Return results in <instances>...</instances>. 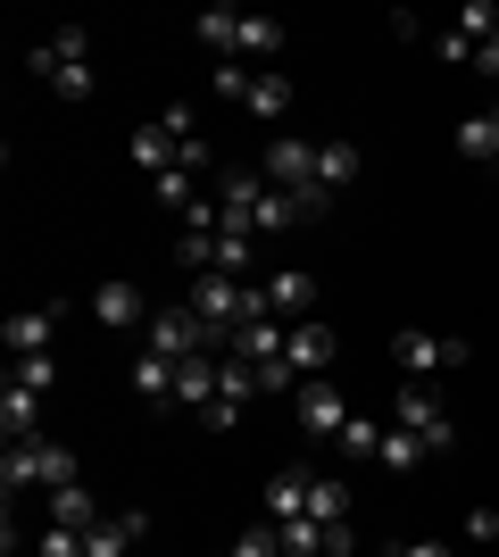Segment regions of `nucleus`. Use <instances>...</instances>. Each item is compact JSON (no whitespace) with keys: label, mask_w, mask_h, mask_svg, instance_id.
Here are the masks:
<instances>
[{"label":"nucleus","mask_w":499,"mask_h":557,"mask_svg":"<svg viewBox=\"0 0 499 557\" xmlns=\"http://www.w3.org/2000/svg\"><path fill=\"white\" fill-rule=\"evenodd\" d=\"M184 308L200 317V325H209V342H216V349L234 342L250 317H266V300H259V292H241V275H191Z\"/></svg>","instance_id":"1"},{"label":"nucleus","mask_w":499,"mask_h":557,"mask_svg":"<svg viewBox=\"0 0 499 557\" xmlns=\"http://www.w3.org/2000/svg\"><path fill=\"white\" fill-rule=\"evenodd\" d=\"M34 75H42L59 100H92V50H84V25H59L50 42H34Z\"/></svg>","instance_id":"2"},{"label":"nucleus","mask_w":499,"mask_h":557,"mask_svg":"<svg viewBox=\"0 0 499 557\" xmlns=\"http://www.w3.org/2000/svg\"><path fill=\"white\" fill-rule=\"evenodd\" d=\"M0 483H9V491H67V483H75V458L50 442V433H34V442H9Z\"/></svg>","instance_id":"3"},{"label":"nucleus","mask_w":499,"mask_h":557,"mask_svg":"<svg viewBox=\"0 0 499 557\" xmlns=\"http://www.w3.org/2000/svg\"><path fill=\"white\" fill-rule=\"evenodd\" d=\"M391 358H400V374L408 383H425V374H441V367H466V358H475V349L466 342H450V333H391Z\"/></svg>","instance_id":"4"},{"label":"nucleus","mask_w":499,"mask_h":557,"mask_svg":"<svg viewBox=\"0 0 499 557\" xmlns=\"http://www.w3.org/2000/svg\"><path fill=\"white\" fill-rule=\"evenodd\" d=\"M259 175H266L275 191H291V200H300V191H316V141L275 134V141H266V166H259Z\"/></svg>","instance_id":"5"},{"label":"nucleus","mask_w":499,"mask_h":557,"mask_svg":"<svg viewBox=\"0 0 499 557\" xmlns=\"http://www.w3.org/2000/svg\"><path fill=\"white\" fill-rule=\"evenodd\" d=\"M391 424H400V433H416L425 449H450V433H458V424H450V408H441V399H433L425 383H408V392H400Z\"/></svg>","instance_id":"6"},{"label":"nucleus","mask_w":499,"mask_h":557,"mask_svg":"<svg viewBox=\"0 0 499 557\" xmlns=\"http://www.w3.org/2000/svg\"><path fill=\"white\" fill-rule=\"evenodd\" d=\"M291 417H300V433H316V442H341L350 399L333 392V383H300V392H291Z\"/></svg>","instance_id":"7"},{"label":"nucleus","mask_w":499,"mask_h":557,"mask_svg":"<svg viewBox=\"0 0 499 557\" xmlns=\"http://www.w3.org/2000/svg\"><path fill=\"white\" fill-rule=\"evenodd\" d=\"M0 342H9V358H50V342H59V300L17 308V317L0 325Z\"/></svg>","instance_id":"8"},{"label":"nucleus","mask_w":499,"mask_h":557,"mask_svg":"<svg viewBox=\"0 0 499 557\" xmlns=\"http://www.w3.org/2000/svg\"><path fill=\"white\" fill-rule=\"evenodd\" d=\"M150 349H159V358H200V349H216V342L191 308H159V317H150Z\"/></svg>","instance_id":"9"},{"label":"nucleus","mask_w":499,"mask_h":557,"mask_svg":"<svg viewBox=\"0 0 499 557\" xmlns=\"http://www.w3.org/2000/svg\"><path fill=\"white\" fill-rule=\"evenodd\" d=\"M259 300H266V317H300V325H309L316 275H309V267H284V275H266V283H259Z\"/></svg>","instance_id":"10"},{"label":"nucleus","mask_w":499,"mask_h":557,"mask_svg":"<svg viewBox=\"0 0 499 557\" xmlns=\"http://www.w3.org/2000/svg\"><path fill=\"white\" fill-rule=\"evenodd\" d=\"M92 317H100L109 333H134V325H150L142 283H100V292H92Z\"/></svg>","instance_id":"11"},{"label":"nucleus","mask_w":499,"mask_h":557,"mask_svg":"<svg viewBox=\"0 0 499 557\" xmlns=\"http://www.w3.org/2000/svg\"><path fill=\"white\" fill-rule=\"evenodd\" d=\"M309 491H316L309 466H284V474L266 483V524H300V516H309Z\"/></svg>","instance_id":"12"},{"label":"nucleus","mask_w":499,"mask_h":557,"mask_svg":"<svg viewBox=\"0 0 499 557\" xmlns=\"http://www.w3.org/2000/svg\"><path fill=\"white\" fill-rule=\"evenodd\" d=\"M284 358H291V374H300V383H325V374H333V333H325V325H291Z\"/></svg>","instance_id":"13"},{"label":"nucleus","mask_w":499,"mask_h":557,"mask_svg":"<svg viewBox=\"0 0 499 557\" xmlns=\"http://www.w3.org/2000/svg\"><path fill=\"white\" fill-rule=\"evenodd\" d=\"M284 342H291L284 317H250V325L225 342V358H250V367H266V358H284Z\"/></svg>","instance_id":"14"},{"label":"nucleus","mask_w":499,"mask_h":557,"mask_svg":"<svg viewBox=\"0 0 499 557\" xmlns=\"http://www.w3.org/2000/svg\"><path fill=\"white\" fill-rule=\"evenodd\" d=\"M241 17H250V9H209V17L191 25L200 50H209V59H241Z\"/></svg>","instance_id":"15"},{"label":"nucleus","mask_w":499,"mask_h":557,"mask_svg":"<svg viewBox=\"0 0 499 557\" xmlns=\"http://www.w3.org/2000/svg\"><path fill=\"white\" fill-rule=\"evenodd\" d=\"M175 399H184V408H209V399H216V349L175 358Z\"/></svg>","instance_id":"16"},{"label":"nucleus","mask_w":499,"mask_h":557,"mask_svg":"<svg viewBox=\"0 0 499 557\" xmlns=\"http://www.w3.org/2000/svg\"><path fill=\"white\" fill-rule=\"evenodd\" d=\"M50 524H59V533H92V524H100V499H92L84 483L50 491Z\"/></svg>","instance_id":"17"},{"label":"nucleus","mask_w":499,"mask_h":557,"mask_svg":"<svg viewBox=\"0 0 499 557\" xmlns=\"http://www.w3.org/2000/svg\"><path fill=\"white\" fill-rule=\"evenodd\" d=\"M0 424H9V442H34V433H42V392L9 383V392H0Z\"/></svg>","instance_id":"18"},{"label":"nucleus","mask_w":499,"mask_h":557,"mask_svg":"<svg viewBox=\"0 0 499 557\" xmlns=\"http://www.w3.org/2000/svg\"><path fill=\"white\" fill-rule=\"evenodd\" d=\"M142 541V516H100L92 533H84V557H125Z\"/></svg>","instance_id":"19"},{"label":"nucleus","mask_w":499,"mask_h":557,"mask_svg":"<svg viewBox=\"0 0 499 557\" xmlns=\"http://www.w3.org/2000/svg\"><path fill=\"white\" fill-rule=\"evenodd\" d=\"M358 184V150L350 141H316V191H350Z\"/></svg>","instance_id":"20"},{"label":"nucleus","mask_w":499,"mask_h":557,"mask_svg":"<svg viewBox=\"0 0 499 557\" xmlns=\"http://www.w3.org/2000/svg\"><path fill=\"white\" fill-rule=\"evenodd\" d=\"M216 399L250 408V399H259V367H250V358H225V349H216Z\"/></svg>","instance_id":"21"},{"label":"nucleus","mask_w":499,"mask_h":557,"mask_svg":"<svg viewBox=\"0 0 499 557\" xmlns=\"http://www.w3.org/2000/svg\"><path fill=\"white\" fill-rule=\"evenodd\" d=\"M150 200H159V209H175V216H191V209H200V175L166 166V175H150Z\"/></svg>","instance_id":"22"},{"label":"nucleus","mask_w":499,"mask_h":557,"mask_svg":"<svg viewBox=\"0 0 499 557\" xmlns=\"http://www.w3.org/2000/svg\"><path fill=\"white\" fill-rule=\"evenodd\" d=\"M241 59H259V67H266V59H284V25L250 9V17H241Z\"/></svg>","instance_id":"23"},{"label":"nucleus","mask_w":499,"mask_h":557,"mask_svg":"<svg viewBox=\"0 0 499 557\" xmlns=\"http://www.w3.org/2000/svg\"><path fill=\"white\" fill-rule=\"evenodd\" d=\"M241 109H250V116H284V109H291V84H284L275 67H259V75H250V100H241Z\"/></svg>","instance_id":"24"},{"label":"nucleus","mask_w":499,"mask_h":557,"mask_svg":"<svg viewBox=\"0 0 499 557\" xmlns=\"http://www.w3.org/2000/svg\"><path fill=\"white\" fill-rule=\"evenodd\" d=\"M134 392H142V399H175V358L142 349V358H134Z\"/></svg>","instance_id":"25"},{"label":"nucleus","mask_w":499,"mask_h":557,"mask_svg":"<svg viewBox=\"0 0 499 557\" xmlns=\"http://www.w3.org/2000/svg\"><path fill=\"white\" fill-rule=\"evenodd\" d=\"M309 516H316V524H350V483L316 474V491H309Z\"/></svg>","instance_id":"26"},{"label":"nucleus","mask_w":499,"mask_h":557,"mask_svg":"<svg viewBox=\"0 0 499 557\" xmlns=\"http://www.w3.org/2000/svg\"><path fill=\"white\" fill-rule=\"evenodd\" d=\"M275 533H284L291 557H316V549H333V533H341V524H316V516H300V524H275Z\"/></svg>","instance_id":"27"},{"label":"nucleus","mask_w":499,"mask_h":557,"mask_svg":"<svg viewBox=\"0 0 499 557\" xmlns=\"http://www.w3.org/2000/svg\"><path fill=\"white\" fill-rule=\"evenodd\" d=\"M458 150H466V159H491V166H499V125H491V109L458 125Z\"/></svg>","instance_id":"28"},{"label":"nucleus","mask_w":499,"mask_h":557,"mask_svg":"<svg viewBox=\"0 0 499 557\" xmlns=\"http://www.w3.org/2000/svg\"><path fill=\"white\" fill-rule=\"evenodd\" d=\"M284 225H300V200L266 184V191H259V233H284Z\"/></svg>","instance_id":"29"},{"label":"nucleus","mask_w":499,"mask_h":557,"mask_svg":"<svg viewBox=\"0 0 499 557\" xmlns=\"http://www.w3.org/2000/svg\"><path fill=\"white\" fill-rule=\"evenodd\" d=\"M383 433H391V424H366V417H350V424H341V449H350V458H383Z\"/></svg>","instance_id":"30"},{"label":"nucleus","mask_w":499,"mask_h":557,"mask_svg":"<svg viewBox=\"0 0 499 557\" xmlns=\"http://www.w3.org/2000/svg\"><path fill=\"white\" fill-rule=\"evenodd\" d=\"M225 557H291V549H284V533H275V524H250Z\"/></svg>","instance_id":"31"},{"label":"nucleus","mask_w":499,"mask_h":557,"mask_svg":"<svg viewBox=\"0 0 499 557\" xmlns=\"http://www.w3.org/2000/svg\"><path fill=\"white\" fill-rule=\"evenodd\" d=\"M425 458V442H416V433H400V424H391V433H383V466H391V474H408V466Z\"/></svg>","instance_id":"32"},{"label":"nucleus","mask_w":499,"mask_h":557,"mask_svg":"<svg viewBox=\"0 0 499 557\" xmlns=\"http://www.w3.org/2000/svg\"><path fill=\"white\" fill-rule=\"evenodd\" d=\"M250 267V233H216V267L209 275H241Z\"/></svg>","instance_id":"33"},{"label":"nucleus","mask_w":499,"mask_h":557,"mask_svg":"<svg viewBox=\"0 0 499 557\" xmlns=\"http://www.w3.org/2000/svg\"><path fill=\"white\" fill-rule=\"evenodd\" d=\"M9 383H25V392H42V399H50V383H59V367H50V358H17V367H9Z\"/></svg>","instance_id":"34"},{"label":"nucleus","mask_w":499,"mask_h":557,"mask_svg":"<svg viewBox=\"0 0 499 557\" xmlns=\"http://www.w3.org/2000/svg\"><path fill=\"white\" fill-rule=\"evenodd\" d=\"M250 75H259V67H241V59H216V92H225V100H250Z\"/></svg>","instance_id":"35"},{"label":"nucleus","mask_w":499,"mask_h":557,"mask_svg":"<svg viewBox=\"0 0 499 557\" xmlns=\"http://www.w3.org/2000/svg\"><path fill=\"white\" fill-rule=\"evenodd\" d=\"M433 50H441V59H450V67H475V42H466V34H458V25H441V34H433Z\"/></svg>","instance_id":"36"},{"label":"nucleus","mask_w":499,"mask_h":557,"mask_svg":"<svg viewBox=\"0 0 499 557\" xmlns=\"http://www.w3.org/2000/svg\"><path fill=\"white\" fill-rule=\"evenodd\" d=\"M466 541H483V549H491V541H499V508H466Z\"/></svg>","instance_id":"37"},{"label":"nucleus","mask_w":499,"mask_h":557,"mask_svg":"<svg viewBox=\"0 0 499 557\" xmlns=\"http://www.w3.org/2000/svg\"><path fill=\"white\" fill-rule=\"evenodd\" d=\"M200 424H209V433H234L241 408H234V399H209V408H200Z\"/></svg>","instance_id":"38"},{"label":"nucleus","mask_w":499,"mask_h":557,"mask_svg":"<svg viewBox=\"0 0 499 557\" xmlns=\"http://www.w3.org/2000/svg\"><path fill=\"white\" fill-rule=\"evenodd\" d=\"M475 67H483V75H499V25H491V34L475 42Z\"/></svg>","instance_id":"39"},{"label":"nucleus","mask_w":499,"mask_h":557,"mask_svg":"<svg viewBox=\"0 0 499 557\" xmlns=\"http://www.w3.org/2000/svg\"><path fill=\"white\" fill-rule=\"evenodd\" d=\"M325 557H366V549H358V533H350V524H341V533H333V549Z\"/></svg>","instance_id":"40"},{"label":"nucleus","mask_w":499,"mask_h":557,"mask_svg":"<svg viewBox=\"0 0 499 557\" xmlns=\"http://www.w3.org/2000/svg\"><path fill=\"white\" fill-rule=\"evenodd\" d=\"M391 557H450L441 541H408V549H391Z\"/></svg>","instance_id":"41"},{"label":"nucleus","mask_w":499,"mask_h":557,"mask_svg":"<svg viewBox=\"0 0 499 557\" xmlns=\"http://www.w3.org/2000/svg\"><path fill=\"white\" fill-rule=\"evenodd\" d=\"M491 125H499V100H491Z\"/></svg>","instance_id":"42"},{"label":"nucleus","mask_w":499,"mask_h":557,"mask_svg":"<svg viewBox=\"0 0 499 557\" xmlns=\"http://www.w3.org/2000/svg\"><path fill=\"white\" fill-rule=\"evenodd\" d=\"M491 549H499V541H491Z\"/></svg>","instance_id":"43"}]
</instances>
